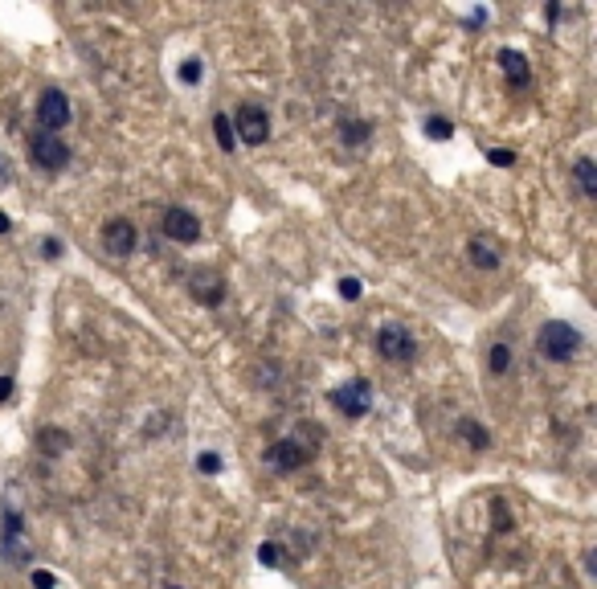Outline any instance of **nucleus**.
Here are the masks:
<instances>
[{
  "label": "nucleus",
  "instance_id": "obj_6",
  "mask_svg": "<svg viewBox=\"0 0 597 589\" xmlns=\"http://www.w3.org/2000/svg\"><path fill=\"white\" fill-rule=\"evenodd\" d=\"M160 225H164V234H168L172 242H181V246H192V242L201 237V217L192 213V209H181V205H172Z\"/></svg>",
  "mask_w": 597,
  "mask_h": 589
},
{
  "label": "nucleus",
  "instance_id": "obj_25",
  "mask_svg": "<svg viewBox=\"0 0 597 589\" xmlns=\"http://www.w3.org/2000/svg\"><path fill=\"white\" fill-rule=\"evenodd\" d=\"M33 585H37V589H54V573H42V569H37V573H33Z\"/></svg>",
  "mask_w": 597,
  "mask_h": 589
},
{
  "label": "nucleus",
  "instance_id": "obj_10",
  "mask_svg": "<svg viewBox=\"0 0 597 589\" xmlns=\"http://www.w3.org/2000/svg\"><path fill=\"white\" fill-rule=\"evenodd\" d=\"M267 462L275 467V471H298L303 462H307V446L295 438H278L267 446Z\"/></svg>",
  "mask_w": 597,
  "mask_h": 589
},
{
  "label": "nucleus",
  "instance_id": "obj_29",
  "mask_svg": "<svg viewBox=\"0 0 597 589\" xmlns=\"http://www.w3.org/2000/svg\"><path fill=\"white\" fill-rule=\"evenodd\" d=\"M172 589H176V585H172Z\"/></svg>",
  "mask_w": 597,
  "mask_h": 589
},
{
  "label": "nucleus",
  "instance_id": "obj_24",
  "mask_svg": "<svg viewBox=\"0 0 597 589\" xmlns=\"http://www.w3.org/2000/svg\"><path fill=\"white\" fill-rule=\"evenodd\" d=\"M340 295H344L348 303L361 299V279H340Z\"/></svg>",
  "mask_w": 597,
  "mask_h": 589
},
{
  "label": "nucleus",
  "instance_id": "obj_26",
  "mask_svg": "<svg viewBox=\"0 0 597 589\" xmlns=\"http://www.w3.org/2000/svg\"><path fill=\"white\" fill-rule=\"evenodd\" d=\"M45 258H62V242H58V237H45Z\"/></svg>",
  "mask_w": 597,
  "mask_h": 589
},
{
  "label": "nucleus",
  "instance_id": "obj_13",
  "mask_svg": "<svg viewBox=\"0 0 597 589\" xmlns=\"http://www.w3.org/2000/svg\"><path fill=\"white\" fill-rule=\"evenodd\" d=\"M573 172H577V184H581V193H585V197H597V164L589 160V156H581V160L573 164Z\"/></svg>",
  "mask_w": 597,
  "mask_h": 589
},
{
  "label": "nucleus",
  "instance_id": "obj_3",
  "mask_svg": "<svg viewBox=\"0 0 597 589\" xmlns=\"http://www.w3.org/2000/svg\"><path fill=\"white\" fill-rule=\"evenodd\" d=\"M376 353H381L389 365H409L417 356V340L401 323H384L381 332H376Z\"/></svg>",
  "mask_w": 597,
  "mask_h": 589
},
{
  "label": "nucleus",
  "instance_id": "obj_11",
  "mask_svg": "<svg viewBox=\"0 0 597 589\" xmlns=\"http://www.w3.org/2000/svg\"><path fill=\"white\" fill-rule=\"evenodd\" d=\"M467 254H470V262H475L479 270H495L503 262V246L491 234H475V237H470Z\"/></svg>",
  "mask_w": 597,
  "mask_h": 589
},
{
  "label": "nucleus",
  "instance_id": "obj_5",
  "mask_svg": "<svg viewBox=\"0 0 597 589\" xmlns=\"http://www.w3.org/2000/svg\"><path fill=\"white\" fill-rule=\"evenodd\" d=\"M331 406L340 409L344 418H364V414L373 409V385H368L364 376H356L348 385L331 389Z\"/></svg>",
  "mask_w": 597,
  "mask_h": 589
},
{
  "label": "nucleus",
  "instance_id": "obj_1",
  "mask_svg": "<svg viewBox=\"0 0 597 589\" xmlns=\"http://www.w3.org/2000/svg\"><path fill=\"white\" fill-rule=\"evenodd\" d=\"M577 348H581V332H577L573 323H544L540 328V353L548 356V360H556V365H565V360H573Z\"/></svg>",
  "mask_w": 597,
  "mask_h": 589
},
{
  "label": "nucleus",
  "instance_id": "obj_23",
  "mask_svg": "<svg viewBox=\"0 0 597 589\" xmlns=\"http://www.w3.org/2000/svg\"><path fill=\"white\" fill-rule=\"evenodd\" d=\"M487 160L491 164H500V168H512V164H516V151H508V148H495V151H487Z\"/></svg>",
  "mask_w": 597,
  "mask_h": 589
},
{
  "label": "nucleus",
  "instance_id": "obj_2",
  "mask_svg": "<svg viewBox=\"0 0 597 589\" xmlns=\"http://www.w3.org/2000/svg\"><path fill=\"white\" fill-rule=\"evenodd\" d=\"M229 128L237 131V140L250 143V148H258V143L270 140V115L258 103H242V107L229 115Z\"/></svg>",
  "mask_w": 597,
  "mask_h": 589
},
{
  "label": "nucleus",
  "instance_id": "obj_15",
  "mask_svg": "<svg viewBox=\"0 0 597 589\" xmlns=\"http://www.w3.org/2000/svg\"><path fill=\"white\" fill-rule=\"evenodd\" d=\"M340 140L348 143V148H361V143L373 140V128H368V123H361V119H353V123H344Z\"/></svg>",
  "mask_w": 597,
  "mask_h": 589
},
{
  "label": "nucleus",
  "instance_id": "obj_18",
  "mask_svg": "<svg viewBox=\"0 0 597 589\" xmlns=\"http://www.w3.org/2000/svg\"><path fill=\"white\" fill-rule=\"evenodd\" d=\"M426 136H430V140H450V136H454V128H450V119L430 115L426 119Z\"/></svg>",
  "mask_w": 597,
  "mask_h": 589
},
{
  "label": "nucleus",
  "instance_id": "obj_21",
  "mask_svg": "<svg viewBox=\"0 0 597 589\" xmlns=\"http://www.w3.org/2000/svg\"><path fill=\"white\" fill-rule=\"evenodd\" d=\"M181 82H184V86H197V82H201V62H197V58L181 62Z\"/></svg>",
  "mask_w": 597,
  "mask_h": 589
},
{
  "label": "nucleus",
  "instance_id": "obj_28",
  "mask_svg": "<svg viewBox=\"0 0 597 589\" xmlns=\"http://www.w3.org/2000/svg\"><path fill=\"white\" fill-rule=\"evenodd\" d=\"M12 225H9V213H0V234H9Z\"/></svg>",
  "mask_w": 597,
  "mask_h": 589
},
{
  "label": "nucleus",
  "instance_id": "obj_14",
  "mask_svg": "<svg viewBox=\"0 0 597 589\" xmlns=\"http://www.w3.org/2000/svg\"><path fill=\"white\" fill-rule=\"evenodd\" d=\"M459 438H462V442H470L475 450H487V446H491V434L479 426V422H470V418H462V422H459Z\"/></svg>",
  "mask_w": 597,
  "mask_h": 589
},
{
  "label": "nucleus",
  "instance_id": "obj_22",
  "mask_svg": "<svg viewBox=\"0 0 597 589\" xmlns=\"http://www.w3.org/2000/svg\"><path fill=\"white\" fill-rule=\"evenodd\" d=\"M197 467H201L205 475H217V471H221V454H213V450H205L201 459H197Z\"/></svg>",
  "mask_w": 597,
  "mask_h": 589
},
{
  "label": "nucleus",
  "instance_id": "obj_19",
  "mask_svg": "<svg viewBox=\"0 0 597 589\" xmlns=\"http://www.w3.org/2000/svg\"><path fill=\"white\" fill-rule=\"evenodd\" d=\"M258 561H262L267 569H278L283 561H287V553H283V545H270V540H267V545L258 548Z\"/></svg>",
  "mask_w": 597,
  "mask_h": 589
},
{
  "label": "nucleus",
  "instance_id": "obj_8",
  "mask_svg": "<svg viewBox=\"0 0 597 589\" xmlns=\"http://www.w3.org/2000/svg\"><path fill=\"white\" fill-rule=\"evenodd\" d=\"M37 123H42L45 131H58L70 123V98L62 95V90H42V98H37Z\"/></svg>",
  "mask_w": 597,
  "mask_h": 589
},
{
  "label": "nucleus",
  "instance_id": "obj_20",
  "mask_svg": "<svg viewBox=\"0 0 597 589\" xmlns=\"http://www.w3.org/2000/svg\"><path fill=\"white\" fill-rule=\"evenodd\" d=\"M42 446L50 450V454H58V450L70 446V438H66L62 430H42Z\"/></svg>",
  "mask_w": 597,
  "mask_h": 589
},
{
  "label": "nucleus",
  "instance_id": "obj_27",
  "mask_svg": "<svg viewBox=\"0 0 597 589\" xmlns=\"http://www.w3.org/2000/svg\"><path fill=\"white\" fill-rule=\"evenodd\" d=\"M9 397H12V381L9 376H0V401H9Z\"/></svg>",
  "mask_w": 597,
  "mask_h": 589
},
{
  "label": "nucleus",
  "instance_id": "obj_17",
  "mask_svg": "<svg viewBox=\"0 0 597 589\" xmlns=\"http://www.w3.org/2000/svg\"><path fill=\"white\" fill-rule=\"evenodd\" d=\"M213 131H217V143H221V151H234V128H229V115H213Z\"/></svg>",
  "mask_w": 597,
  "mask_h": 589
},
{
  "label": "nucleus",
  "instance_id": "obj_7",
  "mask_svg": "<svg viewBox=\"0 0 597 589\" xmlns=\"http://www.w3.org/2000/svg\"><path fill=\"white\" fill-rule=\"evenodd\" d=\"M189 295L197 303H205V307H217V303L225 299V279L217 275V270H209V267H197L189 275Z\"/></svg>",
  "mask_w": 597,
  "mask_h": 589
},
{
  "label": "nucleus",
  "instance_id": "obj_9",
  "mask_svg": "<svg viewBox=\"0 0 597 589\" xmlns=\"http://www.w3.org/2000/svg\"><path fill=\"white\" fill-rule=\"evenodd\" d=\"M103 250L115 258H128L131 250H136V225H131L128 217H111V221L103 225Z\"/></svg>",
  "mask_w": 597,
  "mask_h": 589
},
{
  "label": "nucleus",
  "instance_id": "obj_16",
  "mask_svg": "<svg viewBox=\"0 0 597 589\" xmlns=\"http://www.w3.org/2000/svg\"><path fill=\"white\" fill-rule=\"evenodd\" d=\"M487 368L491 373H508V368H512V348H508V344H491V353H487Z\"/></svg>",
  "mask_w": 597,
  "mask_h": 589
},
{
  "label": "nucleus",
  "instance_id": "obj_12",
  "mask_svg": "<svg viewBox=\"0 0 597 589\" xmlns=\"http://www.w3.org/2000/svg\"><path fill=\"white\" fill-rule=\"evenodd\" d=\"M500 70L516 90H523V86L532 82V66H528V58H523L520 50H500Z\"/></svg>",
  "mask_w": 597,
  "mask_h": 589
},
{
  "label": "nucleus",
  "instance_id": "obj_4",
  "mask_svg": "<svg viewBox=\"0 0 597 589\" xmlns=\"http://www.w3.org/2000/svg\"><path fill=\"white\" fill-rule=\"evenodd\" d=\"M29 156H33V164L45 172H62L66 164H70V148H66V140L58 131H37L29 143Z\"/></svg>",
  "mask_w": 597,
  "mask_h": 589
}]
</instances>
